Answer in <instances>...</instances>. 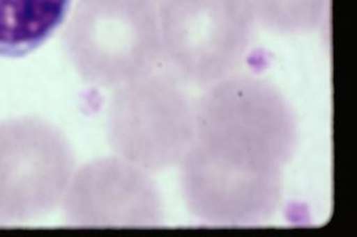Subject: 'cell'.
I'll use <instances>...</instances> for the list:
<instances>
[{
	"mask_svg": "<svg viewBox=\"0 0 357 237\" xmlns=\"http://www.w3.org/2000/svg\"><path fill=\"white\" fill-rule=\"evenodd\" d=\"M117 113L119 149L134 165L162 167L183 158L195 136L196 105L161 78L135 79Z\"/></svg>",
	"mask_w": 357,
	"mask_h": 237,
	"instance_id": "3",
	"label": "cell"
},
{
	"mask_svg": "<svg viewBox=\"0 0 357 237\" xmlns=\"http://www.w3.org/2000/svg\"><path fill=\"white\" fill-rule=\"evenodd\" d=\"M257 25L281 35H306L321 29L331 0H247Z\"/></svg>",
	"mask_w": 357,
	"mask_h": 237,
	"instance_id": "5",
	"label": "cell"
},
{
	"mask_svg": "<svg viewBox=\"0 0 357 237\" xmlns=\"http://www.w3.org/2000/svg\"><path fill=\"white\" fill-rule=\"evenodd\" d=\"M255 26L247 0H163L160 52L178 76L206 88L238 74Z\"/></svg>",
	"mask_w": 357,
	"mask_h": 237,
	"instance_id": "2",
	"label": "cell"
},
{
	"mask_svg": "<svg viewBox=\"0 0 357 237\" xmlns=\"http://www.w3.org/2000/svg\"><path fill=\"white\" fill-rule=\"evenodd\" d=\"M72 0H0V56L38 49L59 29Z\"/></svg>",
	"mask_w": 357,
	"mask_h": 237,
	"instance_id": "4",
	"label": "cell"
},
{
	"mask_svg": "<svg viewBox=\"0 0 357 237\" xmlns=\"http://www.w3.org/2000/svg\"><path fill=\"white\" fill-rule=\"evenodd\" d=\"M204 89L183 157L188 206L217 226L268 222L281 206L284 171L299 143L295 111L261 76L238 72Z\"/></svg>",
	"mask_w": 357,
	"mask_h": 237,
	"instance_id": "1",
	"label": "cell"
}]
</instances>
